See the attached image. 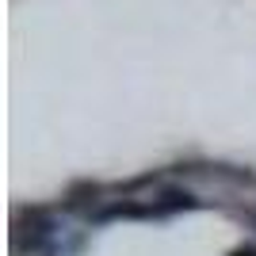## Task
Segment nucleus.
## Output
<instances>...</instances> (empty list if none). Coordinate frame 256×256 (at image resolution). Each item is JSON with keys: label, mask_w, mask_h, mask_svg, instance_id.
<instances>
[{"label": "nucleus", "mask_w": 256, "mask_h": 256, "mask_svg": "<svg viewBox=\"0 0 256 256\" xmlns=\"http://www.w3.org/2000/svg\"><path fill=\"white\" fill-rule=\"evenodd\" d=\"M54 234H58V214L46 210V206H27L12 222V252L42 256L54 248Z\"/></svg>", "instance_id": "obj_1"}, {"label": "nucleus", "mask_w": 256, "mask_h": 256, "mask_svg": "<svg viewBox=\"0 0 256 256\" xmlns=\"http://www.w3.org/2000/svg\"><path fill=\"white\" fill-rule=\"evenodd\" d=\"M199 206H203V199L195 192H188V188H180V184H164V188H157V192L150 195L153 218H172V214L199 210Z\"/></svg>", "instance_id": "obj_2"}, {"label": "nucleus", "mask_w": 256, "mask_h": 256, "mask_svg": "<svg viewBox=\"0 0 256 256\" xmlns=\"http://www.w3.org/2000/svg\"><path fill=\"white\" fill-rule=\"evenodd\" d=\"M104 206V188L96 180H73L69 188L62 192V210L65 214H92Z\"/></svg>", "instance_id": "obj_3"}, {"label": "nucleus", "mask_w": 256, "mask_h": 256, "mask_svg": "<svg viewBox=\"0 0 256 256\" xmlns=\"http://www.w3.org/2000/svg\"><path fill=\"white\" fill-rule=\"evenodd\" d=\"M210 180H226L234 188H256V172L252 168H237V164H206Z\"/></svg>", "instance_id": "obj_4"}, {"label": "nucleus", "mask_w": 256, "mask_h": 256, "mask_svg": "<svg viewBox=\"0 0 256 256\" xmlns=\"http://www.w3.org/2000/svg\"><path fill=\"white\" fill-rule=\"evenodd\" d=\"M230 256H256V245L248 241V245H237V248H230Z\"/></svg>", "instance_id": "obj_5"}]
</instances>
